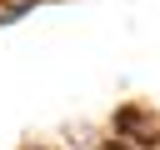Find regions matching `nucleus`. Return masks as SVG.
<instances>
[{
  "label": "nucleus",
  "mask_w": 160,
  "mask_h": 150,
  "mask_svg": "<svg viewBox=\"0 0 160 150\" xmlns=\"http://www.w3.org/2000/svg\"><path fill=\"white\" fill-rule=\"evenodd\" d=\"M115 130H125V135H130L135 145H145V150L160 140V135H155V125L145 120V110H120V115H115Z\"/></svg>",
  "instance_id": "1"
},
{
  "label": "nucleus",
  "mask_w": 160,
  "mask_h": 150,
  "mask_svg": "<svg viewBox=\"0 0 160 150\" xmlns=\"http://www.w3.org/2000/svg\"><path fill=\"white\" fill-rule=\"evenodd\" d=\"M100 150H130V145H120V140H105V145H100Z\"/></svg>",
  "instance_id": "2"
}]
</instances>
